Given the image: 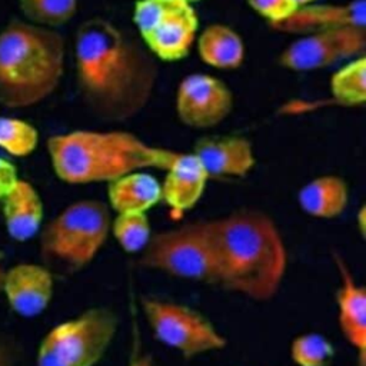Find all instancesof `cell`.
Segmentation results:
<instances>
[{
    "instance_id": "603a6c76",
    "label": "cell",
    "mask_w": 366,
    "mask_h": 366,
    "mask_svg": "<svg viewBox=\"0 0 366 366\" xmlns=\"http://www.w3.org/2000/svg\"><path fill=\"white\" fill-rule=\"evenodd\" d=\"M39 144L37 129L17 117H0V149L14 157L31 154Z\"/></svg>"
},
{
    "instance_id": "e0dca14e",
    "label": "cell",
    "mask_w": 366,
    "mask_h": 366,
    "mask_svg": "<svg viewBox=\"0 0 366 366\" xmlns=\"http://www.w3.org/2000/svg\"><path fill=\"white\" fill-rule=\"evenodd\" d=\"M196 47L204 64L220 70L239 69L246 56L243 39L224 23H212L197 33Z\"/></svg>"
},
{
    "instance_id": "2e32d148",
    "label": "cell",
    "mask_w": 366,
    "mask_h": 366,
    "mask_svg": "<svg viewBox=\"0 0 366 366\" xmlns=\"http://www.w3.org/2000/svg\"><path fill=\"white\" fill-rule=\"evenodd\" d=\"M3 216L11 239L26 242L34 237L43 222V202L37 190L19 179L3 197Z\"/></svg>"
},
{
    "instance_id": "f1b7e54d",
    "label": "cell",
    "mask_w": 366,
    "mask_h": 366,
    "mask_svg": "<svg viewBox=\"0 0 366 366\" xmlns=\"http://www.w3.org/2000/svg\"><path fill=\"white\" fill-rule=\"evenodd\" d=\"M6 360H7V357H6L4 349L0 347V366H6Z\"/></svg>"
},
{
    "instance_id": "9a60e30c",
    "label": "cell",
    "mask_w": 366,
    "mask_h": 366,
    "mask_svg": "<svg viewBox=\"0 0 366 366\" xmlns=\"http://www.w3.org/2000/svg\"><path fill=\"white\" fill-rule=\"evenodd\" d=\"M166 172L162 199L173 213L180 214L199 202L209 176L193 153H176Z\"/></svg>"
},
{
    "instance_id": "f546056e",
    "label": "cell",
    "mask_w": 366,
    "mask_h": 366,
    "mask_svg": "<svg viewBox=\"0 0 366 366\" xmlns=\"http://www.w3.org/2000/svg\"><path fill=\"white\" fill-rule=\"evenodd\" d=\"M297 6H303V4H309V3H313V1H317V0H295Z\"/></svg>"
},
{
    "instance_id": "cb8c5ba5",
    "label": "cell",
    "mask_w": 366,
    "mask_h": 366,
    "mask_svg": "<svg viewBox=\"0 0 366 366\" xmlns=\"http://www.w3.org/2000/svg\"><path fill=\"white\" fill-rule=\"evenodd\" d=\"M113 234L123 250L134 253L144 249L150 239V223L144 212L117 213Z\"/></svg>"
},
{
    "instance_id": "484cf974",
    "label": "cell",
    "mask_w": 366,
    "mask_h": 366,
    "mask_svg": "<svg viewBox=\"0 0 366 366\" xmlns=\"http://www.w3.org/2000/svg\"><path fill=\"white\" fill-rule=\"evenodd\" d=\"M247 6L269 24L289 17L297 7L295 0H246Z\"/></svg>"
},
{
    "instance_id": "d6986e66",
    "label": "cell",
    "mask_w": 366,
    "mask_h": 366,
    "mask_svg": "<svg viewBox=\"0 0 366 366\" xmlns=\"http://www.w3.org/2000/svg\"><path fill=\"white\" fill-rule=\"evenodd\" d=\"M109 200L117 213H146L162 200V184L149 173L132 172L110 182Z\"/></svg>"
},
{
    "instance_id": "8fae6325",
    "label": "cell",
    "mask_w": 366,
    "mask_h": 366,
    "mask_svg": "<svg viewBox=\"0 0 366 366\" xmlns=\"http://www.w3.org/2000/svg\"><path fill=\"white\" fill-rule=\"evenodd\" d=\"M234 104L230 87L206 73L183 77L176 90V114L190 129H212L226 120Z\"/></svg>"
},
{
    "instance_id": "ac0fdd59",
    "label": "cell",
    "mask_w": 366,
    "mask_h": 366,
    "mask_svg": "<svg viewBox=\"0 0 366 366\" xmlns=\"http://www.w3.org/2000/svg\"><path fill=\"white\" fill-rule=\"evenodd\" d=\"M337 266L342 276V285L337 292L339 325L347 342L363 356L366 347V292L355 283L340 260Z\"/></svg>"
},
{
    "instance_id": "d4e9b609",
    "label": "cell",
    "mask_w": 366,
    "mask_h": 366,
    "mask_svg": "<svg viewBox=\"0 0 366 366\" xmlns=\"http://www.w3.org/2000/svg\"><path fill=\"white\" fill-rule=\"evenodd\" d=\"M290 353L293 362L299 366H327L335 349L325 336L307 333L293 340Z\"/></svg>"
},
{
    "instance_id": "4fadbf2b",
    "label": "cell",
    "mask_w": 366,
    "mask_h": 366,
    "mask_svg": "<svg viewBox=\"0 0 366 366\" xmlns=\"http://www.w3.org/2000/svg\"><path fill=\"white\" fill-rule=\"evenodd\" d=\"M1 292L13 312L34 317L46 310L53 297V276L44 266L19 263L4 272Z\"/></svg>"
},
{
    "instance_id": "6da1fadb",
    "label": "cell",
    "mask_w": 366,
    "mask_h": 366,
    "mask_svg": "<svg viewBox=\"0 0 366 366\" xmlns=\"http://www.w3.org/2000/svg\"><path fill=\"white\" fill-rule=\"evenodd\" d=\"M74 70L80 99L106 122L142 113L160 76L157 59L143 41L104 17H90L77 27Z\"/></svg>"
},
{
    "instance_id": "4316f807",
    "label": "cell",
    "mask_w": 366,
    "mask_h": 366,
    "mask_svg": "<svg viewBox=\"0 0 366 366\" xmlns=\"http://www.w3.org/2000/svg\"><path fill=\"white\" fill-rule=\"evenodd\" d=\"M17 180L19 177L14 164L4 157H0V199L7 194Z\"/></svg>"
},
{
    "instance_id": "3957f363",
    "label": "cell",
    "mask_w": 366,
    "mask_h": 366,
    "mask_svg": "<svg viewBox=\"0 0 366 366\" xmlns=\"http://www.w3.org/2000/svg\"><path fill=\"white\" fill-rule=\"evenodd\" d=\"M47 152L56 176L70 184L110 183L147 167L166 170L177 153L122 130L54 134L47 140Z\"/></svg>"
},
{
    "instance_id": "52a82bcc",
    "label": "cell",
    "mask_w": 366,
    "mask_h": 366,
    "mask_svg": "<svg viewBox=\"0 0 366 366\" xmlns=\"http://www.w3.org/2000/svg\"><path fill=\"white\" fill-rule=\"evenodd\" d=\"M117 330L116 315L104 307L54 326L40 342L37 366H94Z\"/></svg>"
},
{
    "instance_id": "5b68a950",
    "label": "cell",
    "mask_w": 366,
    "mask_h": 366,
    "mask_svg": "<svg viewBox=\"0 0 366 366\" xmlns=\"http://www.w3.org/2000/svg\"><path fill=\"white\" fill-rule=\"evenodd\" d=\"M112 224L109 207L80 200L63 209L41 230V256L70 272L87 266L104 244Z\"/></svg>"
},
{
    "instance_id": "ffe728a7",
    "label": "cell",
    "mask_w": 366,
    "mask_h": 366,
    "mask_svg": "<svg viewBox=\"0 0 366 366\" xmlns=\"http://www.w3.org/2000/svg\"><path fill=\"white\" fill-rule=\"evenodd\" d=\"M347 186L337 176H320L299 192V204L310 216L330 219L339 216L347 204Z\"/></svg>"
},
{
    "instance_id": "7c38bea8",
    "label": "cell",
    "mask_w": 366,
    "mask_h": 366,
    "mask_svg": "<svg viewBox=\"0 0 366 366\" xmlns=\"http://www.w3.org/2000/svg\"><path fill=\"white\" fill-rule=\"evenodd\" d=\"M319 1V0H317ZM309 3L297 6L285 20L270 24L277 33L303 36L340 27H366V1Z\"/></svg>"
},
{
    "instance_id": "4dcf8cb0",
    "label": "cell",
    "mask_w": 366,
    "mask_h": 366,
    "mask_svg": "<svg viewBox=\"0 0 366 366\" xmlns=\"http://www.w3.org/2000/svg\"><path fill=\"white\" fill-rule=\"evenodd\" d=\"M3 277H4V272L0 269V292L3 290Z\"/></svg>"
},
{
    "instance_id": "83f0119b",
    "label": "cell",
    "mask_w": 366,
    "mask_h": 366,
    "mask_svg": "<svg viewBox=\"0 0 366 366\" xmlns=\"http://www.w3.org/2000/svg\"><path fill=\"white\" fill-rule=\"evenodd\" d=\"M130 366H152V362L149 357H140V359H136Z\"/></svg>"
},
{
    "instance_id": "ba28073f",
    "label": "cell",
    "mask_w": 366,
    "mask_h": 366,
    "mask_svg": "<svg viewBox=\"0 0 366 366\" xmlns=\"http://www.w3.org/2000/svg\"><path fill=\"white\" fill-rule=\"evenodd\" d=\"M133 21L139 39L162 61L184 59L199 33V16L183 0H137Z\"/></svg>"
},
{
    "instance_id": "5bb4252c",
    "label": "cell",
    "mask_w": 366,
    "mask_h": 366,
    "mask_svg": "<svg viewBox=\"0 0 366 366\" xmlns=\"http://www.w3.org/2000/svg\"><path fill=\"white\" fill-rule=\"evenodd\" d=\"M193 154L209 177L246 176L254 166L250 142L240 136H207L194 143Z\"/></svg>"
},
{
    "instance_id": "1f68e13d",
    "label": "cell",
    "mask_w": 366,
    "mask_h": 366,
    "mask_svg": "<svg viewBox=\"0 0 366 366\" xmlns=\"http://www.w3.org/2000/svg\"><path fill=\"white\" fill-rule=\"evenodd\" d=\"M183 1H187V3H190V4H194V3H199V1H202V0H183Z\"/></svg>"
},
{
    "instance_id": "44dd1931",
    "label": "cell",
    "mask_w": 366,
    "mask_h": 366,
    "mask_svg": "<svg viewBox=\"0 0 366 366\" xmlns=\"http://www.w3.org/2000/svg\"><path fill=\"white\" fill-rule=\"evenodd\" d=\"M330 94L345 107L362 106L366 102V56L346 61L330 77Z\"/></svg>"
},
{
    "instance_id": "9c48e42d",
    "label": "cell",
    "mask_w": 366,
    "mask_h": 366,
    "mask_svg": "<svg viewBox=\"0 0 366 366\" xmlns=\"http://www.w3.org/2000/svg\"><path fill=\"white\" fill-rule=\"evenodd\" d=\"M146 319L164 345L179 350L184 357L220 350L226 346L224 337L199 312L172 302L144 299Z\"/></svg>"
},
{
    "instance_id": "7402d4cb",
    "label": "cell",
    "mask_w": 366,
    "mask_h": 366,
    "mask_svg": "<svg viewBox=\"0 0 366 366\" xmlns=\"http://www.w3.org/2000/svg\"><path fill=\"white\" fill-rule=\"evenodd\" d=\"M19 7L24 20L57 29L76 16L79 0H19Z\"/></svg>"
},
{
    "instance_id": "7a4b0ae2",
    "label": "cell",
    "mask_w": 366,
    "mask_h": 366,
    "mask_svg": "<svg viewBox=\"0 0 366 366\" xmlns=\"http://www.w3.org/2000/svg\"><path fill=\"white\" fill-rule=\"evenodd\" d=\"M219 285L254 300L276 295L286 270V250L273 220L259 212H236L207 220Z\"/></svg>"
},
{
    "instance_id": "277c9868",
    "label": "cell",
    "mask_w": 366,
    "mask_h": 366,
    "mask_svg": "<svg viewBox=\"0 0 366 366\" xmlns=\"http://www.w3.org/2000/svg\"><path fill=\"white\" fill-rule=\"evenodd\" d=\"M66 69V40L57 29L11 20L0 30V104L27 109L49 99Z\"/></svg>"
},
{
    "instance_id": "8992f818",
    "label": "cell",
    "mask_w": 366,
    "mask_h": 366,
    "mask_svg": "<svg viewBox=\"0 0 366 366\" xmlns=\"http://www.w3.org/2000/svg\"><path fill=\"white\" fill-rule=\"evenodd\" d=\"M142 264L176 277L219 283V272L207 220L192 222L150 236Z\"/></svg>"
},
{
    "instance_id": "30bf717a",
    "label": "cell",
    "mask_w": 366,
    "mask_h": 366,
    "mask_svg": "<svg viewBox=\"0 0 366 366\" xmlns=\"http://www.w3.org/2000/svg\"><path fill=\"white\" fill-rule=\"evenodd\" d=\"M366 51V27H340L297 36L282 50L279 64L295 73L322 70L346 63Z\"/></svg>"
}]
</instances>
